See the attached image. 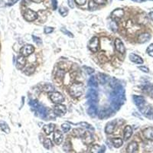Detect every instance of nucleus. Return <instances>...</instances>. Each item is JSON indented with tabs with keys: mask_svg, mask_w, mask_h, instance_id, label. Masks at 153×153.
<instances>
[{
	"mask_svg": "<svg viewBox=\"0 0 153 153\" xmlns=\"http://www.w3.org/2000/svg\"><path fill=\"white\" fill-rule=\"evenodd\" d=\"M59 12H60V14L62 15L63 17L67 16V15L68 14V10H67V8L65 7H60L59 9Z\"/></svg>",
	"mask_w": 153,
	"mask_h": 153,
	"instance_id": "nucleus-25",
	"label": "nucleus"
},
{
	"mask_svg": "<svg viewBox=\"0 0 153 153\" xmlns=\"http://www.w3.org/2000/svg\"><path fill=\"white\" fill-rule=\"evenodd\" d=\"M35 70V66H33V65H29L28 67H27L24 70V73L26 74V75H32V74H34V72Z\"/></svg>",
	"mask_w": 153,
	"mask_h": 153,
	"instance_id": "nucleus-23",
	"label": "nucleus"
},
{
	"mask_svg": "<svg viewBox=\"0 0 153 153\" xmlns=\"http://www.w3.org/2000/svg\"><path fill=\"white\" fill-rule=\"evenodd\" d=\"M84 132H85V131L84 130H82V129H80V128L73 130V135L74 136L80 137V138H81L84 136Z\"/></svg>",
	"mask_w": 153,
	"mask_h": 153,
	"instance_id": "nucleus-22",
	"label": "nucleus"
},
{
	"mask_svg": "<svg viewBox=\"0 0 153 153\" xmlns=\"http://www.w3.org/2000/svg\"><path fill=\"white\" fill-rule=\"evenodd\" d=\"M26 64V59L25 57L22 55L19 56L16 59V67L17 69L21 70L23 69Z\"/></svg>",
	"mask_w": 153,
	"mask_h": 153,
	"instance_id": "nucleus-9",
	"label": "nucleus"
},
{
	"mask_svg": "<svg viewBox=\"0 0 153 153\" xmlns=\"http://www.w3.org/2000/svg\"><path fill=\"white\" fill-rule=\"evenodd\" d=\"M43 146H44V147L45 148H47V149H51V148H52V142H51V140L50 139H45L44 140V142H43Z\"/></svg>",
	"mask_w": 153,
	"mask_h": 153,
	"instance_id": "nucleus-24",
	"label": "nucleus"
},
{
	"mask_svg": "<svg viewBox=\"0 0 153 153\" xmlns=\"http://www.w3.org/2000/svg\"><path fill=\"white\" fill-rule=\"evenodd\" d=\"M124 15V11L122 9H116L112 12V17L113 19H122Z\"/></svg>",
	"mask_w": 153,
	"mask_h": 153,
	"instance_id": "nucleus-16",
	"label": "nucleus"
},
{
	"mask_svg": "<svg viewBox=\"0 0 153 153\" xmlns=\"http://www.w3.org/2000/svg\"><path fill=\"white\" fill-rule=\"evenodd\" d=\"M139 69L142 72H144V73H148L149 72V69L147 67H145V66H139Z\"/></svg>",
	"mask_w": 153,
	"mask_h": 153,
	"instance_id": "nucleus-31",
	"label": "nucleus"
},
{
	"mask_svg": "<svg viewBox=\"0 0 153 153\" xmlns=\"http://www.w3.org/2000/svg\"><path fill=\"white\" fill-rule=\"evenodd\" d=\"M70 93L74 97H80L84 92V84L80 82H76L72 84L70 87Z\"/></svg>",
	"mask_w": 153,
	"mask_h": 153,
	"instance_id": "nucleus-1",
	"label": "nucleus"
},
{
	"mask_svg": "<svg viewBox=\"0 0 153 153\" xmlns=\"http://www.w3.org/2000/svg\"><path fill=\"white\" fill-rule=\"evenodd\" d=\"M49 97H50L51 101L55 104H61L64 101V96L59 92H51V93H50Z\"/></svg>",
	"mask_w": 153,
	"mask_h": 153,
	"instance_id": "nucleus-2",
	"label": "nucleus"
},
{
	"mask_svg": "<svg viewBox=\"0 0 153 153\" xmlns=\"http://www.w3.org/2000/svg\"><path fill=\"white\" fill-rule=\"evenodd\" d=\"M151 38L150 34L148 33H142V34H140V35L138 36V42L139 43H146V42H148Z\"/></svg>",
	"mask_w": 153,
	"mask_h": 153,
	"instance_id": "nucleus-13",
	"label": "nucleus"
},
{
	"mask_svg": "<svg viewBox=\"0 0 153 153\" xmlns=\"http://www.w3.org/2000/svg\"><path fill=\"white\" fill-rule=\"evenodd\" d=\"M19 0H12V2H11V3L10 4H9V5H13V4H15V3H16V2H18Z\"/></svg>",
	"mask_w": 153,
	"mask_h": 153,
	"instance_id": "nucleus-38",
	"label": "nucleus"
},
{
	"mask_svg": "<svg viewBox=\"0 0 153 153\" xmlns=\"http://www.w3.org/2000/svg\"><path fill=\"white\" fill-rule=\"evenodd\" d=\"M110 28H112V30L116 32V31H117V29H118V26H117V25H116V22L114 23V25H113V24L110 22Z\"/></svg>",
	"mask_w": 153,
	"mask_h": 153,
	"instance_id": "nucleus-33",
	"label": "nucleus"
},
{
	"mask_svg": "<svg viewBox=\"0 0 153 153\" xmlns=\"http://www.w3.org/2000/svg\"><path fill=\"white\" fill-rule=\"evenodd\" d=\"M33 38H34V42H36L37 44H41L42 43V39L36 37V36H33Z\"/></svg>",
	"mask_w": 153,
	"mask_h": 153,
	"instance_id": "nucleus-34",
	"label": "nucleus"
},
{
	"mask_svg": "<svg viewBox=\"0 0 153 153\" xmlns=\"http://www.w3.org/2000/svg\"><path fill=\"white\" fill-rule=\"evenodd\" d=\"M60 30H61V32H62L63 33H64V34H66V35H67V36H69L70 38H73V37H74V35H73V34H72L71 32H70L69 31H67V29H66V28H61V29H60Z\"/></svg>",
	"mask_w": 153,
	"mask_h": 153,
	"instance_id": "nucleus-29",
	"label": "nucleus"
},
{
	"mask_svg": "<svg viewBox=\"0 0 153 153\" xmlns=\"http://www.w3.org/2000/svg\"><path fill=\"white\" fill-rule=\"evenodd\" d=\"M53 139L54 142H55V144H57V145H60V144L62 143L63 139H64V136H63V133L61 132L60 130H55V131L54 132Z\"/></svg>",
	"mask_w": 153,
	"mask_h": 153,
	"instance_id": "nucleus-7",
	"label": "nucleus"
},
{
	"mask_svg": "<svg viewBox=\"0 0 153 153\" xmlns=\"http://www.w3.org/2000/svg\"><path fill=\"white\" fill-rule=\"evenodd\" d=\"M34 51H35V48L32 44H25L23 47H21V48L20 49L21 55L24 56V57L30 56L31 54L34 53Z\"/></svg>",
	"mask_w": 153,
	"mask_h": 153,
	"instance_id": "nucleus-4",
	"label": "nucleus"
},
{
	"mask_svg": "<svg viewBox=\"0 0 153 153\" xmlns=\"http://www.w3.org/2000/svg\"><path fill=\"white\" fill-rule=\"evenodd\" d=\"M132 135V128L130 125H126L124 129V133H123V138L125 141H127Z\"/></svg>",
	"mask_w": 153,
	"mask_h": 153,
	"instance_id": "nucleus-14",
	"label": "nucleus"
},
{
	"mask_svg": "<svg viewBox=\"0 0 153 153\" xmlns=\"http://www.w3.org/2000/svg\"><path fill=\"white\" fill-rule=\"evenodd\" d=\"M148 17H149V19L153 21V11L152 12H151L149 14H148Z\"/></svg>",
	"mask_w": 153,
	"mask_h": 153,
	"instance_id": "nucleus-36",
	"label": "nucleus"
},
{
	"mask_svg": "<svg viewBox=\"0 0 153 153\" xmlns=\"http://www.w3.org/2000/svg\"><path fill=\"white\" fill-rule=\"evenodd\" d=\"M84 142L86 144H91L92 142L93 141V136L90 132H84V136L81 137Z\"/></svg>",
	"mask_w": 153,
	"mask_h": 153,
	"instance_id": "nucleus-17",
	"label": "nucleus"
},
{
	"mask_svg": "<svg viewBox=\"0 0 153 153\" xmlns=\"http://www.w3.org/2000/svg\"><path fill=\"white\" fill-rule=\"evenodd\" d=\"M61 129L64 131V132H69L70 130V125L68 123H63L62 125H61Z\"/></svg>",
	"mask_w": 153,
	"mask_h": 153,
	"instance_id": "nucleus-26",
	"label": "nucleus"
},
{
	"mask_svg": "<svg viewBox=\"0 0 153 153\" xmlns=\"http://www.w3.org/2000/svg\"><path fill=\"white\" fill-rule=\"evenodd\" d=\"M139 146L136 142H130L126 147V152L127 153H136L138 151Z\"/></svg>",
	"mask_w": 153,
	"mask_h": 153,
	"instance_id": "nucleus-10",
	"label": "nucleus"
},
{
	"mask_svg": "<svg viewBox=\"0 0 153 153\" xmlns=\"http://www.w3.org/2000/svg\"><path fill=\"white\" fill-rule=\"evenodd\" d=\"M114 44H115V48L117 51H118L119 53L120 54H124L125 52V48L124 46V44H123V42L121 41L120 39H119V38H116L115 40V42H114Z\"/></svg>",
	"mask_w": 153,
	"mask_h": 153,
	"instance_id": "nucleus-8",
	"label": "nucleus"
},
{
	"mask_svg": "<svg viewBox=\"0 0 153 153\" xmlns=\"http://www.w3.org/2000/svg\"><path fill=\"white\" fill-rule=\"evenodd\" d=\"M54 128H55V125H54V124H53V123H49V124L44 125V126H43V130H44V133L48 136V135L51 134V133L54 132Z\"/></svg>",
	"mask_w": 153,
	"mask_h": 153,
	"instance_id": "nucleus-15",
	"label": "nucleus"
},
{
	"mask_svg": "<svg viewBox=\"0 0 153 153\" xmlns=\"http://www.w3.org/2000/svg\"><path fill=\"white\" fill-rule=\"evenodd\" d=\"M32 1L36 3H41V2H42L43 0H32Z\"/></svg>",
	"mask_w": 153,
	"mask_h": 153,
	"instance_id": "nucleus-40",
	"label": "nucleus"
},
{
	"mask_svg": "<svg viewBox=\"0 0 153 153\" xmlns=\"http://www.w3.org/2000/svg\"><path fill=\"white\" fill-rule=\"evenodd\" d=\"M87 69L88 70H87V73H88V74H92V73L94 72L93 69H92V68H87Z\"/></svg>",
	"mask_w": 153,
	"mask_h": 153,
	"instance_id": "nucleus-37",
	"label": "nucleus"
},
{
	"mask_svg": "<svg viewBox=\"0 0 153 153\" xmlns=\"http://www.w3.org/2000/svg\"><path fill=\"white\" fill-rule=\"evenodd\" d=\"M54 32V28L52 27H45L44 29V32L45 34H51Z\"/></svg>",
	"mask_w": 153,
	"mask_h": 153,
	"instance_id": "nucleus-30",
	"label": "nucleus"
},
{
	"mask_svg": "<svg viewBox=\"0 0 153 153\" xmlns=\"http://www.w3.org/2000/svg\"><path fill=\"white\" fill-rule=\"evenodd\" d=\"M146 52H147L148 55L151 56V57H153V43L148 45L147 49H146Z\"/></svg>",
	"mask_w": 153,
	"mask_h": 153,
	"instance_id": "nucleus-27",
	"label": "nucleus"
},
{
	"mask_svg": "<svg viewBox=\"0 0 153 153\" xmlns=\"http://www.w3.org/2000/svg\"><path fill=\"white\" fill-rule=\"evenodd\" d=\"M130 60L132 62L137 64H143V60L140 56L135 54H130Z\"/></svg>",
	"mask_w": 153,
	"mask_h": 153,
	"instance_id": "nucleus-12",
	"label": "nucleus"
},
{
	"mask_svg": "<svg viewBox=\"0 0 153 153\" xmlns=\"http://www.w3.org/2000/svg\"><path fill=\"white\" fill-rule=\"evenodd\" d=\"M143 136L148 140H153V127H148L143 130Z\"/></svg>",
	"mask_w": 153,
	"mask_h": 153,
	"instance_id": "nucleus-11",
	"label": "nucleus"
},
{
	"mask_svg": "<svg viewBox=\"0 0 153 153\" xmlns=\"http://www.w3.org/2000/svg\"><path fill=\"white\" fill-rule=\"evenodd\" d=\"M150 95L153 97V86L152 87H151V89H150Z\"/></svg>",
	"mask_w": 153,
	"mask_h": 153,
	"instance_id": "nucleus-39",
	"label": "nucleus"
},
{
	"mask_svg": "<svg viewBox=\"0 0 153 153\" xmlns=\"http://www.w3.org/2000/svg\"><path fill=\"white\" fill-rule=\"evenodd\" d=\"M115 123L114 122H109L107 123V126L105 128V132L107 134H112L114 132V129H115Z\"/></svg>",
	"mask_w": 153,
	"mask_h": 153,
	"instance_id": "nucleus-18",
	"label": "nucleus"
},
{
	"mask_svg": "<svg viewBox=\"0 0 153 153\" xmlns=\"http://www.w3.org/2000/svg\"><path fill=\"white\" fill-rule=\"evenodd\" d=\"M24 19L27 21H34L38 19V13L32 9H27L23 14Z\"/></svg>",
	"mask_w": 153,
	"mask_h": 153,
	"instance_id": "nucleus-3",
	"label": "nucleus"
},
{
	"mask_svg": "<svg viewBox=\"0 0 153 153\" xmlns=\"http://www.w3.org/2000/svg\"><path fill=\"white\" fill-rule=\"evenodd\" d=\"M54 113L56 116H63L67 113V108L62 104H56L54 108Z\"/></svg>",
	"mask_w": 153,
	"mask_h": 153,
	"instance_id": "nucleus-6",
	"label": "nucleus"
},
{
	"mask_svg": "<svg viewBox=\"0 0 153 153\" xmlns=\"http://www.w3.org/2000/svg\"><path fill=\"white\" fill-rule=\"evenodd\" d=\"M100 48V40L97 37H93L89 42V48L92 52H97Z\"/></svg>",
	"mask_w": 153,
	"mask_h": 153,
	"instance_id": "nucleus-5",
	"label": "nucleus"
},
{
	"mask_svg": "<svg viewBox=\"0 0 153 153\" xmlns=\"http://www.w3.org/2000/svg\"><path fill=\"white\" fill-rule=\"evenodd\" d=\"M78 5H84L87 3V0H74Z\"/></svg>",
	"mask_w": 153,
	"mask_h": 153,
	"instance_id": "nucleus-32",
	"label": "nucleus"
},
{
	"mask_svg": "<svg viewBox=\"0 0 153 153\" xmlns=\"http://www.w3.org/2000/svg\"><path fill=\"white\" fill-rule=\"evenodd\" d=\"M0 129L3 130V132H5L6 134L10 132V128L7 123L4 121H0Z\"/></svg>",
	"mask_w": 153,
	"mask_h": 153,
	"instance_id": "nucleus-21",
	"label": "nucleus"
},
{
	"mask_svg": "<svg viewBox=\"0 0 153 153\" xmlns=\"http://www.w3.org/2000/svg\"><path fill=\"white\" fill-rule=\"evenodd\" d=\"M74 0H68V5H69L70 7L71 8V9H74Z\"/></svg>",
	"mask_w": 153,
	"mask_h": 153,
	"instance_id": "nucleus-35",
	"label": "nucleus"
},
{
	"mask_svg": "<svg viewBox=\"0 0 153 153\" xmlns=\"http://www.w3.org/2000/svg\"><path fill=\"white\" fill-rule=\"evenodd\" d=\"M112 143L115 148H119L123 146V140L121 138H114L112 139Z\"/></svg>",
	"mask_w": 153,
	"mask_h": 153,
	"instance_id": "nucleus-20",
	"label": "nucleus"
},
{
	"mask_svg": "<svg viewBox=\"0 0 153 153\" xmlns=\"http://www.w3.org/2000/svg\"><path fill=\"white\" fill-rule=\"evenodd\" d=\"M104 147L100 146L99 145H93L91 148V153H103L104 152Z\"/></svg>",
	"mask_w": 153,
	"mask_h": 153,
	"instance_id": "nucleus-19",
	"label": "nucleus"
},
{
	"mask_svg": "<svg viewBox=\"0 0 153 153\" xmlns=\"http://www.w3.org/2000/svg\"><path fill=\"white\" fill-rule=\"evenodd\" d=\"M96 5H105L107 3V0H93Z\"/></svg>",
	"mask_w": 153,
	"mask_h": 153,
	"instance_id": "nucleus-28",
	"label": "nucleus"
}]
</instances>
